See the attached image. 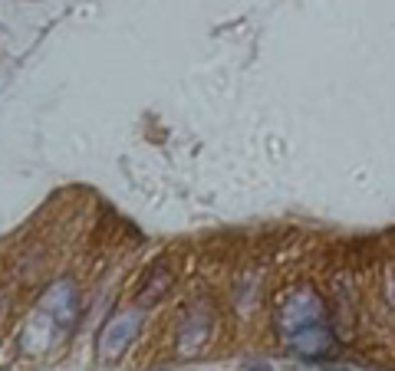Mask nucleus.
Returning a JSON list of instances; mask_svg holds the SVG:
<instances>
[{
    "instance_id": "obj_1",
    "label": "nucleus",
    "mask_w": 395,
    "mask_h": 371,
    "mask_svg": "<svg viewBox=\"0 0 395 371\" xmlns=\"http://www.w3.org/2000/svg\"><path fill=\"white\" fill-rule=\"evenodd\" d=\"M280 339L300 358H329L336 352V332L329 325V305L313 286H293L277 303L273 315Z\"/></svg>"
},
{
    "instance_id": "obj_2",
    "label": "nucleus",
    "mask_w": 395,
    "mask_h": 371,
    "mask_svg": "<svg viewBox=\"0 0 395 371\" xmlns=\"http://www.w3.org/2000/svg\"><path fill=\"white\" fill-rule=\"evenodd\" d=\"M211 335V305L208 303H198L191 309H184L182 319H178V335H175V348L182 358H191L204 348Z\"/></svg>"
},
{
    "instance_id": "obj_3",
    "label": "nucleus",
    "mask_w": 395,
    "mask_h": 371,
    "mask_svg": "<svg viewBox=\"0 0 395 371\" xmlns=\"http://www.w3.org/2000/svg\"><path fill=\"white\" fill-rule=\"evenodd\" d=\"M135 329H138V315L135 312H119L112 315L102 332H99V342H96V352H99V362L102 365H112L126 355L129 342L135 339Z\"/></svg>"
},
{
    "instance_id": "obj_4",
    "label": "nucleus",
    "mask_w": 395,
    "mask_h": 371,
    "mask_svg": "<svg viewBox=\"0 0 395 371\" xmlns=\"http://www.w3.org/2000/svg\"><path fill=\"white\" fill-rule=\"evenodd\" d=\"M40 312L49 315L57 329H69L79 315V293L73 279H59L40 296Z\"/></svg>"
},
{
    "instance_id": "obj_5",
    "label": "nucleus",
    "mask_w": 395,
    "mask_h": 371,
    "mask_svg": "<svg viewBox=\"0 0 395 371\" xmlns=\"http://www.w3.org/2000/svg\"><path fill=\"white\" fill-rule=\"evenodd\" d=\"M172 286H175L172 267H168L165 260H158V263H152V267L145 269L142 283H138V293H135V305H138V309H155L162 299H168Z\"/></svg>"
}]
</instances>
